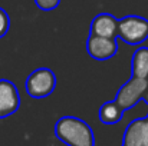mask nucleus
<instances>
[{
  "mask_svg": "<svg viewBox=\"0 0 148 146\" xmlns=\"http://www.w3.org/2000/svg\"><path fill=\"white\" fill-rule=\"evenodd\" d=\"M55 136L66 146H95L94 130L76 116H62L55 123Z\"/></svg>",
  "mask_w": 148,
  "mask_h": 146,
  "instance_id": "f257e3e1",
  "label": "nucleus"
},
{
  "mask_svg": "<svg viewBox=\"0 0 148 146\" xmlns=\"http://www.w3.org/2000/svg\"><path fill=\"white\" fill-rule=\"evenodd\" d=\"M116 37L130 46H138L148 39V19L137 14H128L118 20Z\"/></svg>",
  "mask_w": 148,
  "mask_h": 146,
  "instance_id": "f03ea898",
  "label": "nucleus"
},
{
  "mask_svg": "<svg viewBox=\"0 0 148 146\" xmlns=\"http://www.w3.org/2000/svg\"><path fill=\"white\" fill-rule=\"evenodd\" d=\"M26 93L33 99L48 97L56 88V75L48 67L33 70L26 79Z\"/></svg>",
  "mask_w": 148,
  "mask_h": 146,
  "instance_id": "7ed1b4c3",
  "label": "nucleus"
},
{
  "mask_svg": "<svg viewBox=\"0 0 148 146\" xmlns=\"http://www.w3.org/2000/svg\"><path fill=\"white\" fill-rule=\"evenodd\" d=\"M147 89L148 79H140V77L131 76V79L125 82L116 92L115 100L124 110H128L134 107L141 99H144Z\"/></svg>",
  "mask_w": 148,
  "mask_h": 146,
  "instance_id": "20e7f679",
  "label": "nucleus"
},
{
  "mask_svg": "<svg viewBox=\"0 0 148 146\" xmlns=\"http://www.w3.org/2000/svg\"><path fill=\"white\" fill-rule=\"evenodd\" d=\"M86 52L89 57L103 62L112 59L118 53V42L116 37H102L89 35L86 40Z\"/></svg>",
  "mask_w": 148,
  "mask_h": 146,
  "instance_id": "39448f33",
  "label": "nucleus"
},
{
  "mask_svg": "<svg viewBox=\"0 0 148 146\" xmlns=\"http://www.w3.org/2000/svg\"><path fill=\"white\" fill-rule=\"evenodd\" d=\"M19 107L20 95L17 86L7 79H0V119L12 116Z\"/></svg>",
  "mask_w": 148,
  "mask_h": 146,
  "instance_id": "423d86ee",
  "label": "nucleus"
},
{
  "mask_svg": "<svg viewBox=\"0 0 148 146\" xmlns=\"http://www.w3.org/2000/svg\"><path fill=\"white\" fill-rule=\"evenodd\" d=\"M118 20L119 19H116L111 13H99L92 19L89 32H91V35H95V36L116 37Z\"/></svg>",
  "mask_w": 148,
  "mask_h": 146,
  "instance_id": "0eeeda50",
  "label": "nucleus"
},
{
  "mask_svg": "<svg viewBox=\"0 0 148 146\" xmlns=\"http://www.w3.org/2000/svg\"><path fill=\"white\" fill-rule=\"evenodd\" d=\"M124 109L116 103V100H109V102H105L101 107H99L98 116L99 120L105 125H115L118 122H121L122 116H124Z\"/></svg>",
  "mask_w": 148,
  "mask_h": 146,
  "instance_id": "6e6552de",
  "label": "nucleus"
},
{
  "mask_svg": "<svg viewBox=\"0 0 148 146\" xmlns=\"http://www.w3.org/2000/svg\"><path fill=\"white\" fill-rule=\"evenodd\" d=\"M143 126H144V117L134 119L125 129L122 146H144L143 141Z\"/></svg>",
  "mask_w": 148,
  "mask_h": 146,
  "instance_id": "1a4fd4ad",
  "label": "nucleus"
},
{
  "mask_svg": "<svg viewBox=\"0 0 148 146\" xmlns=\"http://www.w3.org/2000/svg\"><path fill=\"white\" fill-rule=\"evenodd\" d=\"M131 73L134 77L148 79V48H138L131 59Z\"/></svg>",
  "mask_w": 148,
  "mask_h": 146,
  "instance_id": "9d476101",
  "label": "nucleus"
},
{
  "mask_svg": "<svg viewBox=\"0 0 148 146\" xmlns=\"http://www.w3.org/2000/svg\"><path fill=\"white\" fill-rule=\"evenodd\" d=\"M9 29H10V17L7 12L3 7H0V39L7 35Z\"/></svg>",
  "mask_w": 148,
  "mask_h": 146,
  "instance_id": "9b49d317",
  "label": "nucleus"
},
{
  "mask_svg": "<svg viewBox=\"0 0 148 146\" xmlns=\"http://www.w3.org/2000/svg\"><path fill=\"white\" fill-rule=\"evenodd\" d=\"M35 3H36V6H38L40 10L50 12V10H53V9H56V7L59 6L60 0H35Z\"/></svg>",
  "mask_w": 148,
  "mask_h": 146,
  "instance_id": "f8f14e48",
  "label": "nucleus"
},
{
  "mask_svg": "<svg viewBox=\"0 0 148 146\" xmlns=\"http://www.w3.org/2000/svg\"><path fill=\"white\" fill-rule=\"evenodd\" d=\"M143 141L144 146H148V119L144 117V126H143Z\"/></svg>",
  "mask_w": 148,
  "mask_h": 146,
  "instance_id": "ddd939ff",
  "label": "nucleus"
},
{
  "mask_svg": "<svg viewBox=\"0 0 148 146\" xmlns=\"http://www.w3.org/2000/svg\"><path fill=\"white\" fill-rule=\"evenodd\" d=\"M144 100H145V103L148 105V89H147V92H145V95H144Z\"/></svg>",
  "mask_w": 148,
  "mask_h": 146,
  "instance_id": "4468645a",
  "label": "nucleus"
},
{
  "mask_svg": "<svg viewBox=\"0 0 148 146\" xmlns=\"http://www.w3.org/2000/svg\"><path fill=\"white\" fill-rule=\"evenodd\" d=\"M147 119H148V116H147Z\"/></svg>",
  "mask_w": 148,
  "mask_h": 146,
  "instance_id": "2eb2a0df",
  "label": "nucleus"
}]
</instances>
